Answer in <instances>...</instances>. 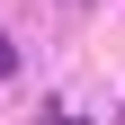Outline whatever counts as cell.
<instances>
[{"label": "cell", "mask_w": 125, "mask_h": 125, "mask_svg": "<svg viewBox=\"0 0 125 125\" xmlns=\"http://www.w3.org/2000/svg\"><path fill=\"white\" fill-rule=\"evenodd\" d=\"M0 81H9V36H0Z\"/></svg>", "instance_id": "6da1fadb"}]
</instances>
